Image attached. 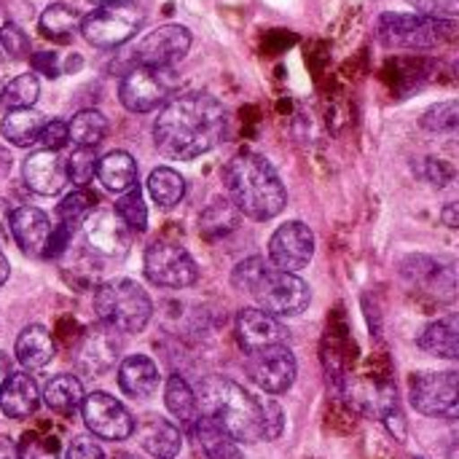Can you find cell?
<instances>
[{
  "label": "cell",
  "mask_w": 459,
  "mask_h": 459,
  "mask_svg": "<svg viewBox=\"0 0 459 459\" xmlns=\"http://www.w3.org/2000/svg\"><path fill=\"white\" fill-rule=\"evenodd\" d=\"M16 360L24 371H40L54 358V339L43 325H27L16 339Z\"/></svg>",
  "instance_id": "23"
},
{
  "label": "cell",
  "mask_w": 459,
  "mask_h": 459,
  "mask_svg": "<svg viewBox=\"0 0 459 459\" xmlns=\"http://www.w3.org/2000/svg\"><path fill=\"white\" fill-rule=\"evenodd\" d=\"M46 124V116L35 108H22V110H8L3 124H0V132L3 137L11 143V145H19V148H27L32 143H38V134Z\"/></svg>",
  "instance_id": "26"
},
{
  "label": "cell",
  "mask_w": 459,
  "mask_h": 459,
  "mask_svg": "<svg viewBox=\"0 0 459 459\" xmlns=\"http://www.w3.org/2000/svg\"><path fill=\"white\" fill-rule=\"evenodd\" d=\"M191 48V32L183 24H164L134 46V67H172Z\"/></svg>",
  "instance_id": "13"
},
{
  "label": "cell",
  "mask_w": 459,
  "mask_h": 459,
  "mask_svg": "<svg viewBox=\"0 0 459 459\" xmlns=\"http://www.w3.org/2000/svg\"><path fill=\"white\" fill-rule=\"evenodd\" d=\"M261 422H264V441H277L285 428V414L274 401H261Z\"/></svg>",
  "instance_id": "41"
},
{
  "label": "cell",
  "mask_w": 459,
  "mask_h": 459,
  "mask_svg": "<svg viewBox=\"0 0 459 459\" xmlns=\"http://www.w3.org/2000/svg\"><path fill=\"white\" fill-rule=\"evenodd\" d=\"M116 459H137V457H132V455H118Z\"/></svg>",
  "instance_id": "54"
},
{
  "label": "cell",
  "mask_w": 459,
  "mask_h": 459,
  "mask_svg": "<svg viewBox=\"0 0 459 459\" xmlns=\"http://www.w3.org/2000/svg\"><path fill=\"white\" fill-rule=\"evenodd\" d=\"M43 151H62L67 143H70V134H67V124L65 121H46L40 134H38Z\"/></svg>",
  "instance_id": "42"
},
{
  "label": "cell",
  "mask_w": 459,
  "mask_h": 459,
  "mask_svg": "<svg viewBox=\"0 0 459 459\" xmlns=\"http://www.w3.org/2000/svg\"><path fill=\"white\" fill-rule=\"evenodd\" d=\"M65 459H105V452H102V446H100L94 438H89V436H78V438H73V441H70V446H67V457Z\"/></svg>",
  "instance_id": "44"
},
{
  "label": "cell",
  "mask_w": 459,
  "mask_h": 459,
  "mask_svg": "<svg viewBox=\"0 0 459 459\" xmlns=\"http://www.w3.org/2000/svg\"><path fill=\"white\" fill-rule=\"evenodd\" d=\"M24 183L38 196H56L67 188V164L59 151H35L22 167Z\"/></svg>",
  "instance_id": "17"
},
{
  "label": "cell",
  "mask_w": 459,
  "mask_h": 459,
  "mask_svg": "<svg viewBox=\"0 0 459 459\" xmlns=\"http://www.w3.org/2000/svg\"><path fill=\"white\" fill-rule=\"evenodd\" d=\"M97 161L100 159H97L94 148H78V151H73V156L65 159V164H67V180L75 183L78 188H86L94 180V175H97Z\"/></svg>",
  "instance_id": "37"
},
{
  "label": "cell",
  "mask_w": 459,
  "mask_h": 459,
  "mask_svg": "<svg viewBox=\"0 0 459 459\" xmlns=\"http://www.w3.org/2000/svg\"><path fill=\"white\" fill-rule=\"evenodd\" d=\"M145 277L159 288H191L199 280V266L178 242H156L145 253Z\"/></svg>",
  "instance_id": "11"
},
{
  "label": "cell",
  "mask_w": 459,
  "mask_h": 459,
  "mask_svg": "<svg viewBox=\"0 0 459 459\" xmlns=\"http://www.w3.org/2000/svg\"><path fill=\"white\" fill-rule=\"evenodd\" d=\"M40 403L38 385L30 374H8V379L0 387V411L8 420H27L35 414Z\"/></svg>",
  "instance_id": "21"
},
{
  "label": "cell",
  "mask_w": 459,
  "mask_h": 459,
  "mask_svg": "<svg viewBox=\"0 0 459 459\" xmlns=\"http://www.w3.org/2000/svg\"><path fill=\"white\" fill-rule=\"evenodd\" d=\"M411 406L425 417L457 420L459 374L457 371H422L409 379Z\"/></svg>",
  "instance_id": "8"
},
{
  "label": "cell",
  "mask_w": 459,
  "mask_h": 459,
  "mask_svg": "<svg viewBox=\"0 0 459 459\" xmlns=\"http://www.w3.org/2000/svg\"><path fill=\"white\" fill-rule=\"evenodd\" d=\"M8 231L19 250L30 258H46L51 221L38 207H19L8 215Z\"/></svg>",
  "instance_id": "19"
},
{
  "label": "cell",
  "mask_w": 459,
  "mask_h": 459,
  "mask_svg": "<svg viewBox=\"0 0 459 459\" xmlns=\"http://www.w3.org/2000/svg\"><path fill=\"white\" fill-rule=\"evenodd\" d=\"M245 374L266 395H282L293 387L299 363L288 344H274L255 352H245Z\"/></svg>",
  "instance_id": "10"
},
{
  "label": "cell",
  "mask_w": 459,
  "mask_h": 459,
  "mask_svg": "<svg viewBox=\"0 0 459 459\" xmlns=\"http://www.w3.org/2000/svg\"><path fill=\"white\" fill-rule=\"evenodd\" d=\"M81 65H83V59H81L78 54H73V56L67 59V70H70V73H73V70H78Z\"/></svg>",
  "instance_id": "52"
},
{
  "label": "cell",
  "mask_w": 459,
  "mask_h": 459,
  "mask_svg": "<svg viewBox=\"0 0 459 459\" xmlns=\"http://www.w3.org/2000/svg\"><path fill=\"white\" fill-rule=\"evenodd\" d=\"M239 215H237V207L231 202H212L204 212H202V231L210 237V239H221L226 237L234 226H237Z\"/></svg>",
  "instance_id": "35"
},
{
  "label": "cell",
  "mask_w": 459,
  "mask_h": 459,
  "mask_svg": "<svg viewBox=\"0 0 459 459\" xmlns=\"http://www.w3.org/2000/svg\"><path fill=\"white\" fill-rule=\"evenodd\" d=\"M420 347L436 358L444 360H457L459 358V323L457 317H446V320H436L425 328V333L420 336Z\"/></svg>",
  "instance_id": "28"
},
{
  "label": "cell",
  "mask_w": 459,
  "mask_h": 459,
  "mask_svg": "<svg viewBox=\"0 0 459 459\" xmlns=\"http://www.w3.org/2000/svg\"><path fill=\"white\" fill-rule=\"evenodd\" d=\"M148 194L164 210H172L186 196V180L172 167H156L148 178Z\"/></svg>",
  "instance_id": "30"
},
{
  "label": "cell",
  "mask_w": 459,
  "mask_h": 459,
  "mask_svg": "<svg viewBox=\"0 0 459 459\" xmlns=\"http://www.w3.org/2000/svg\"><path fill=\"white\" fill-rule=\"evenodd\" d=\"M8 274H11V266H8V261H5V255L0 253V288L5 285V280H8Z\"/></svg>",
  "instance_id": "50"
},
{
  "label": "cell",
  "mask_w": 459,
  "mask_h": 459,
  "mask_svg": "<svg viewBox=\"0 0 459 459\" xmlns=\"http://www.w3.org/2000/svg\"><path fill=\"white\" fill-rule=\"evenodd\" d=\"M3 86H5V83H3V81H0V100H3Z\"/></svg>",
  "instance_id": "55"
},
{
  "label": "cell",
  "mask_w": 459,
  "mask_h": 459,
  "mask_svg": "<svg viewBox=\"0 0 459 459\" xmlns=\"http://www.w3.org/2000/svg\"><path fill=\"white\" fill-rule=\"evenodd\" d=\"M30 62H32L35 73H43V75H48V78H56V75H59L56 54H54V51H38V54H30Z\"/></svg>",
  "instance_id": "46"
},
{
  "label": "cell",
  "mask_w": 459,
  "mask_h": 459,
  "mask_svg": "<svg viewBox=\"0 0 459 459\" xmlns=\"http://www.w3.org/2000/svg\"><path fill=\"white\" fill-rule=\"evenodd\" d=\"M223 186L237 212L253 221H272L285 210L288 191L272 161L255 151H239L223 167Z\"/></svg>",
  "instance_id": "2"
},
{
  "label": "cell",
  "mask_w": 459,
  "mask_h": 459,
  "mask_svg": "<svg viewBox=\"0 0 459 459\" xmlns=\"http://www.w3.org/2000/svg\"><path fill=\"white\" fill-rule=\"evenodd\" d=\"M143 27V11L134 3H105L81 19V35L97 48H116L137 35Z\"/></svg>",
  "instance_id": "7"
},
{
  "label": "cell",
  "mask_w": 459,
  "mask_h": 459,
  "mask_svg": "<svg viewBox=\"0 0 459 459\" xmlns=\"http://www.w3.org/2000/svg\"><path fill=\"white\" fill-rule=\"evenodd\" d=\"M94 312L100 323L110 325L118 333H140L153 315V304L143 290V285L121 277L97 288Z\"/></svg>",
  "instance_id": "5"
},
{
  "label": "cell",
  "mask_w": 459,
  "mask_h": 459,
  "mask_svg": "<svg viewBox=\"0 0 459 459\" xmlns=\"http://www.w3.org/2000/svg\"><path fill=\"white\" fill-rule=\"evenodd\" d=\"M199 417L215 422L237 444L264 441L261 401L226 377H207L196 393Z\"/></svg>",
  "instance_id": "3"
},
{
  "label": "cell",
  "mask_w": 459,
  "mask_h": 459,
  "mask_svg": "<svg viewBox=\"0 0 459 459\" xmlns=\"http://www.w3.org/2000/svg\"><path fill=\"white\" fill-rule=\"evenodd\" d=\"M81 13L73 5L65 3H51L43 13H40V32L46 38L54 40H67L78 27H81Z\"/></svg>",
  "instance_id": "32"
},
{
  "label": "cell",
  "mask_w": 459,
  "mask_h": 459,
  "mask_svg": "<svg viewBox=\"0 0 459 459\" xmlns=\"http://www.w3.org/2000/svg\"><path fill=\"white\" fill-rule=\"evenodd\" d=\"M19 459H56V452L48 441H40L35 436H27L19 446Z\"/></svg>",
  "instance_id": "45"
},
{
  "label": "cell",
  "mask_w": 459,
  "mask_h": 459,
  "mask_svg": "<svg viewBox=\"0 0 459 459\" xmlns=\"http://www.w3.org/2000/svg\"><path fill=\"white\" fill-rule=\"evenodd\" d=\"M231 282L239 293H247L258 304V309L274 317L301 315L312 301V290L299 274L274 269L269 261L258 255L245 258L231 272Z\"/></svg>",
  "instance_id": "4"
},
{
  "label": "cell",
  "mask_w": 459,
  "mask_h": 459,
  "mask_svg": "<svg viewBox=\"0 0 459 459\" xmlns=\"http://www.w3.org/2000/svg\"><path fill=\"white\" fill-rule=\"evenodd\" d=\"M91 3H97V5H105V3H134V0H91Z\"/></svg>",
  "instance_id": "53"
},
{
  "label": "cell",
  "mask_w": 459,
  "mask_h": 459,
  "mask_svg": "<svg viewBox=\"0 0 459 459\" xmlns=\"http://www.w3.org/2000/svg\"><path fill=\"white\" fill-rule=\"evenodd\" d=\"M137 441L151 459H175L183 446L180 430L161 417H145L137 425Z\"/></svg>",
  "instance_id": "20"
},
{
  "label": "cell",
  "mask_w": 459,
  "mask_h": 459,
  "mask_svg": "<svg viewBox=\"0 0 459 459\" xmlns=\"http://www.w3.org/2000/svg\"><path fill=\"white\" fill-rule=\"evenodd\" d=\"M0 459H19V446L8 436H0Z\"/></svg>",
  "instance_id": "47"
},
{
  "label": "cell",
  "mask_w": 459,
  "mask_h": 459,
  "mask_svg": "<svg viewBox=\"0 0 459 459\" xmlns=\"http://www.w3.org/2000/svg\"><path fill=\"white\" fill-rule=\"evenodd\" d=\"M118 387L134 401H145L159 390V368L145 355H132L118 366Z\"/></svg>",
  "instance_id": "22"
},
{
  "label": "cell",
  "mask_w": 459,
  "mask_h": 459,
  "mask_svg": "<svg viewBox=\"0 0 459 459\" xmlns=\"http://www.w3.org/2000/svg\"><path fill=\"white\" fill-rule=\"evenodd\" d=\"M226 134V108L207 91H186L164 102L153 143L172 161H194L218 148Z\"/></svg>",
  "instance_id": "1"
},
{
  "label": "cell",
  "mask_w": 459,
  "mask_h": 459,
  "mask_svg": "<svg viewBox=\"0 0 459 459\" xmlns=\"http://www.w3.org/2000/svg\"><path fill=\"white\" fill-rule=\"evenodd\" d=\"M315 255V234L301 221L282 223L269 242V264L282 272H301Z\"/></svg>",
  "instance_id": "14"
},
{
  "label": "cell",
  "mask_w": 459,
  "mask_h": 459,
  "mask_svg": "<svg viewBox=\"0 0 459 459\" xmlns=\"http://www.w3.org/2000/svg\"><path fill=\"white\" fill-rule=\"evenodd\" d=\"M118 355H121V333L105 323H97L83 333L75 350V366L86 377H102L116 366Z\"/></svg>",
  "instance_id": "16"
},
{
  "label": "cell",
  "mask_w": 459,
  "mask_h": 459,
  "mask_svg": "<svg viewBox=\"0 0 459 459\" xmlns=\"http://www.w3.org/2000/svg\"><path fill=\"white\" fill-rule=\"evenodd\" d=\"M94 210V196L86 191V188H78V191H73V194H67L59 204H56V223L54 226H59V229H65V231H70V234H75L81 226H83V221H86V215Z\"/></svg>",
  "instance_id": "33"
},
{
  "label": "cell",
  "mask_w": 459,
  "mask_h": 459,
  "mask_svg": "<svg viewBox=\"0 0 459 459\" xmlns=\"http://www.w3.org/2000/svg\"><path fill=\"white\" fill-rule=\"evenodd\" d=\"M113 210L129 226V231H145L148 229V207H145V199H143V194H140L137 186H132L129 191H124L116 199V207Z\"/></svg>",
  "instance_id": "36"
},
{
  "label": "cell",
  "mask_w": 459,
  "mask_h": 459,
  "mask_svg": "<svg viewBox=\"0 0 459 459\" xmlns=\"http://www.w3.org/2000/svg\"><path fill=\"white\" fill-rule=\"evenodd\" d=\"M0 48L11 56V59H27L30 56V38L24 35V30L13 22L0 27Z\"/></svg>",
  "instance_id": "39"
},
{
  "label": "cell",
  "mask_w": 459,
  "mask_h": 459,
  "mask_svg": "<svg viewBox=\"0 0 459 459\" xmlns=\"http://www.w3.org/2000/svg\"><path fill=\"white\" fill-rule=\"evenodd\" d=\"M67 134L78 148H97L108 134V118L100 110H81L67 124Z\"/></svg>",
  "instance_id": "31"
},
{
  "label": "cell",
  "mask_w": 459,
  "mask_h": 459,
  "mask_svg": "<svg viewBox=\"0 0 459 459\" xmlns=\"http://www.w3.org/2000/svg\"><path fill=\"white\" fill-rule=\"evenodd\" d=\"M234 331H237V342L245 352H255V350L274 347V344H288V339H290L288 328L274 315H269L264 309H242L237 315Z\"/></svg>",
  "instance_id": "18"
},
{
  "label": "cell",
  "mask_w": 459,
  "mask_h": 459,
  "mask_svg": "<svg viewBox=\"0 0 459 459\" xmlns=\"http://www.w3.org/2000/svg\"><path fill=\"white\" fill-rule=\"evenodd\" d=\"M43 403L59 414H70V411L81 409V403H83L81 379L70 377V374H59V377L48 379V385L43 390Z\"/></svg>",
  "instance_id": "29"
},
{
  "label": "cell",
  "mask_w": 459,
  "mask_h": 459,
  "mask_svg": "<svg viewBox=\"0 0 459 459\" xmlns=\"http://www.w3.org/2000/svg\"><path fill=\"white\" fill-rule=\"evenodd\" d=\"M164 403L169 409V414L186 428L191 430L199 422V406H196V393L191 390V385L183 377H169L167 387H164Z\"/></svg>",
  "instance_id": "27"
},
{
  "label": "cell",
  "mask_w": 459,
  "mask_h": 459,
  "mask_svg": "<svg viewBox=\"0 0 459 459\" xmlns=\"http://www.w3.org/2000/svg\"><path fill=\"white\" fill-rule=\"evenodd\" d=\"M81 414H83L89 433L102 441H126L134 436V417L126 411L124 403H118L108 393L83 395Z\"/></svg>",
  "instance_id": "12"
},
{
  "label": "cell",
  "mask_w": 459,
  "mask_h": 459,
  "mask_svg": "<svg viewBox=\"0 0 459 459\" xmlns=\"http://www.w3.org/2000/svg\"><path fill=\"white\" fill-rule=\"evenodd\" d=\"M8 215H11L8 202H5V199H0V242L8 237Z\"/></svg>",
  "instance_id": "49"
},
{
  "label": "cell",
  "mask_w": 459,
  "mask_h": 459,
  "mask_svg": "<svg viewBox=\"0 0 459 459\" xmlns=\"http://www.w3.org/2000/svg\"><path fill=\"white\" fill-rule=\"evenodd\" d=\"M97 178L108 191L124 194L137 186V161L126 151H113L97 161Z\"/></svg>",
  "instance_id": "25"
},
{
  "label": "cell",
  "mask_w": 459,
  "mask_h": 459,
  "mask_svg": "<svg viewBox=\"0 0 459 459\" xmlns=\"http://www.w3.org/2000/svg\"><path fill=\"white\" fill-rule=\"evenodd\" d=\"M420 178H425L430 186H446L455 178V167L441 159H425L420 161Z\"/></svg>",
  "instance_id": "43"
},
{
  "label": "cell",
  "mask_w": 459,
  "mask_h": 459,
  "mask_svg": "<svg viewBox=\"0 0 459 459\" xmlns=\"http://www.w3.org/2000/svg\"><path fill=\"white\" fill-rule=\"evenodd\" d=\"M457 35L455 19H433L422 13H395L387 11L377 22V38L395 48H433L449 43Z\"/></svg>",
  "instance_id": "6"
},
{
  "label": "cell",
  "mask_w": 459,
  "mask_h": 459,
  "mask_svg": "<svg viewBox=\"0 0 459 459\" xmlns=\"http://www.w3.org/2000/svg\"><path fill=\"white\" fill-rule=\"evenodd\" d=\"M8 374H11V366H8V358L0 352V387H3V382L8 379Z\"/></svg>",
  "instance_id": "51"
},
{
  "label": "cell",
  "mask_w": 459,
  "mask_h": 459,
  "mask_svg": "<svg viewBox=\"0 0 459 459\" xmlns=\"http://www.w3.org/2000/svg\"><path fill=\"white\" fill-rule=\"evenodd\" d=\"M40 97V83L35 73H22L13 81H8L3 86V105L8 110H22V108H32Z\"/></svg>",
  "instance_id": "34"
},
{
  "label": "cell",
  "mask_w": 459,
  "mask_h": 459,
  "mask_svg": "<svg viewBox=\"0 0 459 459\" xmlns=\"http://www.w3.org/2000/svg\"><path fill=\"white\" fill-rule=\"evenodd\" d=\"M441 221H444V226H449V229H457L459 226V204H446L444 207V215H441Z\"/></svg>",
  "instance_id": "48"
},
{
  "label": "cell",
  "mask_w": 459,
  "mask_h": 459,
  "mask_svg": "<svg viewBox=\"0 0 459 459\" xmlns=\"http://www.w3.org/2000/svg\"><path fill=\"white\" fill-rule=\"evenodd\" d=\"M459 124V105L457 100L433 105L425 116H422V126L428 132H455Z\"/></svg>",
  "instance_id": "38"
},
{
  "label": "cell",
  "mask_w": 459,
  "mask_h": 459,
  "mask_svg": "<svg viewBox=\"0 0 459 459\" xmlns=\"http://www.w3.org/2000/svg\"><path fill=\"white\" fill-rule=\"evenodd\" d=\"M86 242L94 253L121 261L132 247V231L113 207H97L83 221Z\"/></svg>",
  "instance_id": "15"
},
{
  "label": "cell",
  "mask_w": 459,
  "mask_h": 459,
  "mask_svg": "<svg viewBox=\"0 0 459 459\" xmlns=\"http://www.w3.org/2000/svg\"><path fill=\"white\" fill-rule=\"evenodd\" d=\"M191 436H194L199 455L204 459H245L239 452V444L226 430H221L215 422H210L204 417H199V422L191 428Z\"/></svg>",
  "instance_id": "24"
},
{
  "label": "cell",
  "mask_w": 459,
  "mask_h": 459,
  "mask_svg": "<svg viewBox=\"0 0 459 459\" xmlns=\"http://www.w3.org/2000/svg\"><path fill=\"white\" fill-rule=\"evenodd\" d=\"M417 13L433 16V19H457L459 0H406Z\"/></svg>",
  "instance_id": "40"
},
{
  "label": "cell",
  "mask_w": 459,
  "mask_h": 459,
  "mask_svg": "<svg viewBox=\"0 0 459 459\" xmlns=\"http://www.w3.org/2000/svg\"><path fill=\"white\" fill-rule=\"evenodd\" d=\"M172 67H132L118 86V100L132 113H151L161 108L175 91Z\"/></svg>",
  "instance_id": "9"
}]
</instances>
